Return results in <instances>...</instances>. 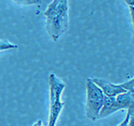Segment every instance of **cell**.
<instances>
[{"label": "cell", "mask_w": 134, "mask_h": 126, "mask_svg": "<svg viewBox=\"0 0 134 126\" xmlns=\"http://www.w3.org/2000/svg\"><path fill=\"white\" fill-rule=\"evenodd\" d=\"M44 15L46 18L45 29L48 34L54 41H58V38L65 33L66 28L68 27L69 18L64 17L58 12L53 0L47 6Z\"/></svg>", "instance_id": "3957f363"}, {"label": "cell", "mask_w": 134, "mask_h": 126, "mask_svg": "<svg viewBox=\"0 0 134 126\" xmlns=\"http://www.w3.org/2000/svg\"><path fill=\"white\" fill-rule=\"evenodd\" d=\"M129 10H130V14H131V18H132L133 30H134V6H129Z\"/></svg>", "instance_id": "8fae6325"}, {"label": "cell", "mask_w": 134, "mask_h": 126, "mask_svg": "<svg viewBox=\"0 0 134 126\" xmlns=\"http://www.w3.org/2000/svg\"><path fill=\"white\" fill-rule=\"evenodd\" d=\"M16 48H18L17 45L10 42L7 39H0V52L9 49H16Z\"/></svg>", "instance_id": "ba28073f"}, {"label": "cell", "mask_w": 134, "mask_h": 126, "mask_svg": "<svg viewBox=\"0 0 134 126\" xmlns=\"http://www.w3.org/2000/svg\"><path fill=\"white\" fill-rule=\"evenodd\" d=\"M119 110H122V109L117 102L116 96H105L103 106L99 111L98 119L107 117Z\"/></svg>", "instance_id": "5b68a950"}, {"label": "cell", "mask_w": 134, "mask_h": 126, "mask_svg": "<svg viewBox=\"0 0 134 126\" xmlns=\"http://www.w3.org/2000/svg\"><path fill=\"white\" fill-rule=\"evenodd\" d=\"M92 79L101 88V90L103 91V93L104 94L105 96H117L119 94L126 91L122 87L121 84H114L100 78H92Z\"/></svg>", "instance_id": "277c9868"}, {"label": "cell", "mask_w": 134, "mask_h": 126, "mask_svg": "<svg viewBox=\"0 0 134 126\" xmlns=\"http://www.w3.org/2000/svg\"><path fill=\"white\" fill-rule=\"evenodd\" d=\"M12 1L17 3L18 4H22V5L40 4L42 3V0H12Z\"/></svg>", "instance_id": "9c48e42d"}, {"label": "cell", "mask_w": 134, "mask_h": 126, "mask_svg": "<svg viewBox=\"0 0 134 126\" xmlns=\"http://www.w3.org/2000/svg\"><path fill=\"white\" fill-rule=\"evenodd\" d=\"M122 87L125 88V90L128 91V92L131 93H134V77L132 79H130L129 81L122 83Z\"/></svg>", "instance_id": "30bf717a"}, {"label": "cell", "mask_w": 134, "mask_h": 126, "mask_svg": "<svg viewBox=\"0 0 134 126\" xmlns=\"http://www.w3.org/2000/svg\"><path fill=\"white\" fill-rule=\"evenodd\" d=\"M126 111L127 113L125 120L122 123L119 124V126H134V93H132V102H131L130 105L126 109Z\"/></svg>", "instance_id": "8992f818"}, {"label": "cell", "mask_w": 134, "mask_h": 126, "mask_svg": "<svg viewBox=\"0 0 134 126\" xmlns=\"http://www.w3.org/2000/svg\"><path fill=\"white\" fill-rule=\"evenodd\" d=\"M132 44L134 46V32H133V34H132Z\"/></svg>", "instance_id": "5bb4252c"}, {"label": "cell", "mask_w": 134, "mask_h": 126, "mask_svg": "<svg viewBox=\"0 0 134 126\" xmlns=\"http://www.w3.org/2000/svg\"><path fill=\"white\" fill-rule=\"evenodd\" d=\"M86 103H85V114L92 121L98 119L99 111L104 101V94L101 88L92 81V78L86 80Z\"/></svg>", "instance_id": "7a4b0ae2"}, {"label": "cell", "mask_w": 134, "mask_h": 126, "mask_svg": "<svg viewBox=\"0 0 134 126\" xmlns=\"http://www.w3.org/2000/svg\"><path fill=\"white\" fill-rule=\"evenodd\" d=\"M50 87V112L49 126H54L57 124L58 117L65 106V103L61 100L63 91L65 88V83L54 74L49 75Z\"/></svg>", "instance_id": "6da1fadb"}, {"label": "cell", "mask_w": 134, "mask_h": 126, "mask_svg": "<svg viewBox=\"0 0 134 126\" xmlns=\"http://www.w3.org/2000/svg\"><path fill=\"white\" fill-rule=\"evenodd\" d=\"M117 102L119 103L121 109H126L132 102V93L125 91L116 96Z\"/></svg>", "instance_id": "52a82bcc"}, {"label": "cell", "mask_w": 134, "mask_h": 126, "mask_svg": "<svg viewBox=\"0 0 134 126\" xmlns=\"http://www.w3.org/2000/svg\"><path fill=\"white\" fill-rule=\"evenodd\" d=\"M37 125H42V122L40 121V120H37L36 123L33 124V126H37Z\"/></svg>", "instance_id": "4fadbf2b"}, {"label": "cell", "mask_w": 134, "mask_h": 126, "mask_svg": "<svg viewBox=\"0 0 134 126\" xmlns=\"http://www.w3.org/2000/svg\"><path fill=\"white\" fill-rule=\"evenodd\" d=\"M128 6H134V0H124Z\"/></svg>", "instance_id": "7c38bea8"}]
</instances>
